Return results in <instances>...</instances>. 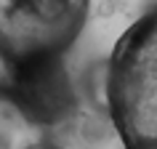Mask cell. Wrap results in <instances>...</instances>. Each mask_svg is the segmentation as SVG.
Listing matches in <instances>:
<instances>
[{"mask_svg":"<svg viewBox=\"0 0 157 149\" xmlns=\"http://www.w3.org/2000/svg\"><path fill=\"white\" fill-rule=\"evenodd\" d=\"M29 128H35L21 109L11 101V96L0 88V147H16V144H27Z\"/></svg>","mask_w":157,"mask_h":149,"instance_id":"4","label":"cell"},{"mask_svg":"<svg viewBox=\"0 0 157 149\" xmlns=\"http://www.w3.org/2000/svg\"><path fill=\"white\" fill-rule=\"evenodd\" d=\"M91 0H0V59L24 64L64 56L80 37Z\"/></svg>","mask_w":157,"mask_h":149,"instance_id":"2","label":"cell"},{"mask_svg":"<svg viewBox=\"0 0 157 149\" xmlns=\"http://www.w3.org/2000/svg\"><path fill=\"white\" fill-rule=\"evenodd\" d=\"M107 112L131 149H157V6L136 19L107 61Z\"/></svg>","mask_w":157,"mask_h":149,"instance_id":"1","label":"cell"},{"mask_svg":"<svg viewBox=\"0 0 157 149\" xmlns=\"http://www.w3.org/2000/svg\"><path fill=\"white\" fill-rule=\"evenodd\" d=\"M0 88L32 125H56L75 109V88L61 56L11 64V74Z\"/></svg>","mask_w":157,"mask_h":149,"instance_id":"3","label":"cell"}]
</instances>
